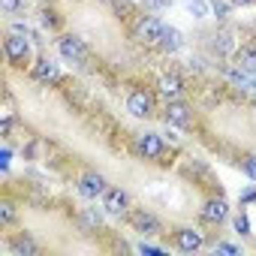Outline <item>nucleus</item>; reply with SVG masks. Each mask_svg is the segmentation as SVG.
<instances>
[{
  "label": "nucleus",
  "instance_id": "1",
  "mask_svg": "<svg viewBox=\"0 0 256 256\" xmlns=\"http://www.w3.org/2000/svg\"><path fill=\"white\" fill-rule=\"evenodd\" d=\"M169 241H172L175 250H181V253H193V250H199V247L205 244V232L184 226V229H175V232L169 235Z\"/></svg>",
  "mask_w": 256,
  "mask_h": 256
},
{
  "label": "nucleus",
  "instance_id": "2",
  "mask_svg": "<svg viewBox=\"0 0 256 256\" xmlns=\"http://www.w3.org/2000/svg\"><path fill=\"white\" fill-rule=\"evenodd\" d=\"M4 52L10 64H30V42L24 40V34H10L4 40Z\"/></svg>",
  "mask_w": 256,
  "mask_h": 256
},
{
  "label": "nucleus",
  "instance_id": "3",
  "mask_svg": "<svg viewBox=\"0 0 256 256\" xmlns=\"http://www.w3.org/2000/svg\"><path fill=\"white\" fill-rule=\"evenodd\" d=\"M199 217H202V223H208V226H220V223L229 217V205H226L223 199H208V202L202 205Z\"/></svg>",
  "mask_w": 256,
  "mask_h": 256
},
{
  "label": "nucleus",
  "instance_id": "4",
  "mask_svg": "<svg viewBox=\"0 0 256 256\" xmlns=\"http://www.w3.org/2000/svg\"><path fill=\"white\" fill-rule=\"evenodd\" d=\"M126 112L136 114V118H151V114H154V100H151V94L133 90L130 96H126Z\"/></svg>",
  "mask_w": 256,
  "mask_h": 256
},
{
  "label": "nucleus",
  "instance_id": "5",
  "mask_svg": "<svg viewBox=\"0 0 256 256\" xmlns=\"http://www.w3.org/2000/svg\"><path fill=\"white\" fill-rule=\"evenodd\" d=\"M102 208L108 214H126V208H130V196H126L120 187H108L102 193Z\"/></svg>",
  "mask_w": 256,
  "mask_h": 256
},
{
  "label": "nucleus",
  "instance_id": "6",
  "mask_svg": "<svg viewBox=\"0 0 256 256\" xmlns=\"http://www.w3.org/2000/svg\"><path fill=\"white\" fill-rule=\"evenodd\" d=\"M106 190H108V187H106V178H102L100 172H88V175L78 178V193L88 196V199H96V196H102Z\"/></svg>",
  "mask_w": 256,
  "mask_h": 256
},
{
  "label": "nucleus",
  "instance_id": "7",
  "mask_svg": "<svg viewBox=\"0 0 256 256\" xmlns=\"http://www.w3.org/2000/svg\"><path fill=\"white\" fill-rule=\"evenodd\" d=\"M130 223H133V226H136V232H142V235H160V232H163L160 220H157L154 214H148L145 208L133 211V214H130Z\"/></svg>",
  "mask_w": 256,
  "mask_h": 256
},
{
  "label": "nucleus",
  "instance_id": "8",
  "mask_svg": "<svg viewBox=\"0 0 256 256\" xmlns=\"http://www.w3.org/2000/svg\"><path fill=\"white\" fill-rule=\"evenodd\" d=\"M136 151H139L145 160H157V157L163 154V139H160L157 133H142V136L136 139Z\"/></svg>",
  "mask_w": 256,
  "mask_h": 256
},
{
  "label": "nucleus",
  "instance_id": "9",
  "mask_svg": "<svg viewBox=\"0 0 256 256\" xmlns=\"http://www.w3.org/2000/svg\"><path fill=\"white\" fill-rule=\"evenodd\" d=\"M58 48H60V54H64L66 60H72V64L84 60V46H82L78 36H60V40H58Z\"/></svg>",
  "mask_w": 256,
  "mask_h": 256
},
{
  "label": "nucleus",
  "instance_id": "10",
  "mask_svg": "<svg viewBox=\"0 0 256 256\" xmlns=\"http://www.w3.org/2000/svg\"><path fill=\"white\" fill-rule=\"evenodd\" d=\"M163 118H166L169 124H175V126H187V124H190V106L181 102V100H169Z\"/></svg>",
  "mask_w": 256,
  "mask_h": 256
},
{
  "label": "nucleus",
  "instance_id": "11",
  "mask_svg": "<svg viewBox=\"0 0 256 256\" xmlns=\"http://www.w3.org/2000/svg\"><path fill=\"white\" fill-rule=\"evenodd\" d=\"M34 76H36L40 82H54V78H58V64H54V58L40 54L36 64H34Z\"/></svg>",
  "mask_w": 256,
  "mask_h": 256
},
{
  "label": "nucleus",
  "instance_id": "12",
  "mask_svg": "<svg viewBox=\"0 0 256 256\" xmlns=\"http://www.w3.org/2000/svg\"><path fill=\"white\" fill-rule=\"evenodd\" d=\"M232 60H235V66H238V70H244V72H253V76H256V48H253V46H241V48H235Z\"/></svg>",
  "mask_w": 256,
  "mask_h": 256
},
{
  "label": "nucleus",
  "instance_id": "13",
  "mask_svg": "<svg viewBox=\"0 0 256 256\" xmlns=\"http://www.w3.org/2000/svg\"><path fill=\"white\" fill-rule=\"evenodd\" d=\"M163 24L157 22V18H145L142 24H139V36L145 40V42H160V36H163Z\"/></svg>",
  "mask_w": 256,
  "mask_h": 256
},
{
  "label": "nucleus",
  "instance_id": "14",
  "mask_svg": "<svg viewBox=\"0 0 256 256\" xmlns=\"http://www.w3.org/2000/svg\"><path fill=\"white\" fill-rule=\"evenodd\" d=\"M181 90H184V82L172 72V76H163V82H160V94L163 96H169V100H178L181 96Z\"/></svg>",
  "mask_w": 256,
  "mask_h": 256
},
{
  "label": "nucleus",
  "instance_id": "15",
  "mask_svg": "<svg viewBox=\"0 0 256 256\" xmlns=\"http://www.w3.org/2000/svg\"><path fill=\"white\" fill-rule=\"evenodd\" d=\"M160 46H163L166 52H178V48L184 46V40H181V34H178L175 28H166L163 36H160Z\"/></svg>",
  "mask_w": 256,
  "mask_h": 256
},
{
  "label": "nucleus",
  "instance_id": "16",
  "mask_svg": "<svg viewBox=\"0 0 256 256\" xmlns=\"http://www.w3.org/2000/svg\"><path fill=\"white\" fill-rule=\"evenodd\" d=\"M82 223H84L88 229H100L102 217H100V211H96V208H82Z\"/></svg>",
  "mask_w": 256,
  "mask_h": 256
},
{
  "label": "nucleus",
  "instance_id": "17",
  "mask_svg": "<svg viewBox=\"0 0 256 256\" xmlns=\"http://www.w3.org/2000/svg\"><path fill=\"white\" fill-rule=\"evenodd\" d=\"M196 18H205V16H211V6H208V0H190V6H187Z\"/></svg>",
  "mask_w": 256,
  "mask_h": 256
},
{
  "label": "nucleus",
  "instance_id": "18",
  "mask_svg": "<svg viewBox=\"0 0 256 256\" xmlns=\"http://www.w3.org/2000/svg\"><path fill=\"white\" fill-rule=\"evenodd\" d=\"M22 4H24V0H0V6H4L6 16H16V12L22 10Z\"/></svg>",
  "mask_w": 256,
  "mask_h": 256
},
{
  "label": "nucleus",
  "instance_id": "19",
  "mask_svg": "<svg viewBox=\"0 0 256 256\" xmlns=\"http://www.w3.org/2000/svg\"><path fill=\"white\" fill-rule=\"evenodd\" d=\"M241 169H244L250 178H256V157H244V160H241Z\"/></svg>",
  "mask_w": 256,
  "mask_h": 256
},
{
  "label": "nucleus",
  "instance_id": "20",
  "mask_svg": "<svg viewBox=\"0 0 256 256\" xmlns=\"http://www.w3.org/2000/svg\"><path fill=\"white\" fill-rule=\"evenodd\" d=\"M235 226H238V232H241V235H247V229H250L247 217H235Z\"/></svg>",
  "mask_w": 256,
  "mask_h": 256
},
{
  "label": "nucleus",
  "instance_id": "21",
  "mask_svg": "<svg viewBox=\"0 0 256 256\" xmlns=\"http://www.w3.org/2000/svg\"><path fill=\"white\" fill-rule=\"evenodd\" d=\"M217 250H220V253H238L235 244H217Z\"/></svg>",
  "mask_w": 256,
  "mask_h": 256
}]
</instances>
